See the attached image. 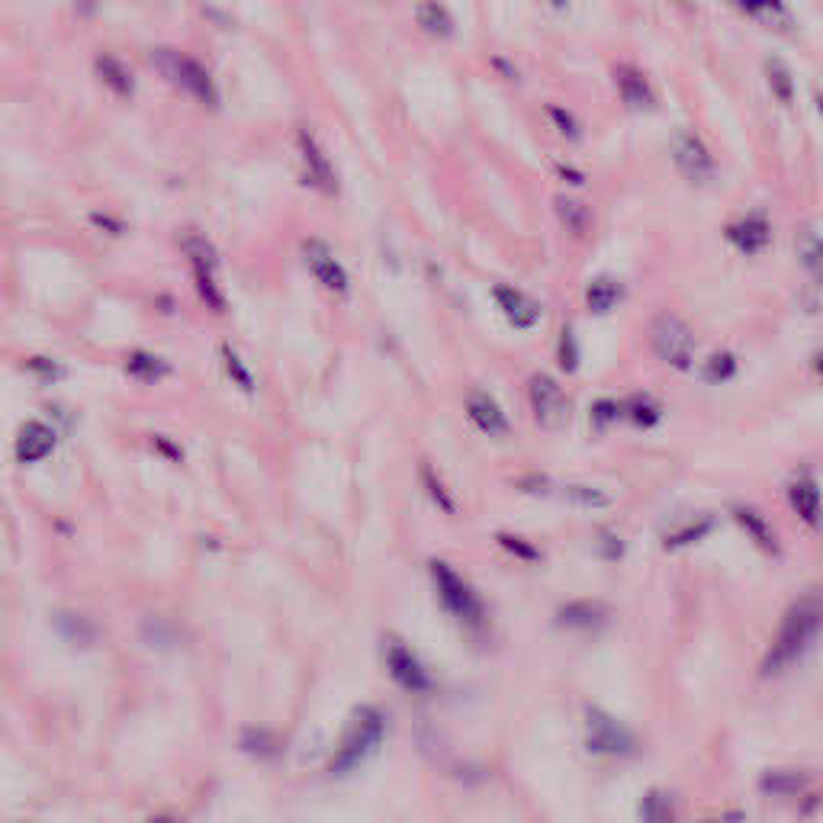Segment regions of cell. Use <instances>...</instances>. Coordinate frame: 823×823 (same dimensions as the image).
Wrapping results in <instances>:
<instances>
[{
    "label": "cell",
    "mask_w": 823,
    "mask_h": 823,
    "mask_svg": "<svg viewBox=\"0 0 823 823\" xmlns=\"http://www.w3.org/2000/svg\"><path fill=\"white\" fill-rule=\"evenodd\" d=\"M823 638V599L807 595L794 602L789 614L782 618V628L769 646L763 660V675H782L789 672Z\"/></svg>",
    "instance_id": "obj_1"
},
{
    "label": "cell",
    "mask_w": 823,
    "mask_h": 823,
    "mask_svg": "<svg viewBox=\"0 0 823 823\" xmlns=\"http://www.w3.org/2000/svg\"><path fill=\"white\" fill-rule=\"evenodd\" d=\"M383 727H387V721H383V714L377 707L358 704L351 721L344 724V733H341V743H338L335 756L329 763V772L344 775V772L358 769L367 760V753L383 740Z\"/></svg>",
    "instance_id": "obj_2"
},
{
    "label": "cell",
    "mask_w": 823,
    "mask_h": 823,
    "mask_svg": "<svg viewBox=\"0 0 823 823\" xmlns=\"http://www.w3.org/2000/svg\"><path fill=\"white\" fill-rule=\"evenodd\" d=\"M152 64L154 71H158L168 84L181 88L183 93H190L193 100H200V103L210 107V110L219 107V91H215L213 74H210L197 59L183 56L178 49H164V46H161V49H154L152 52Z\"/></svg>",
    "instance_id": "obj_3"
},
{
    "label": "cell",
    "mask_w": 823,
    "mask_h": 823,
    "mask_svg": "<svg viewBox=\"0 0 823 823\" xmlns=\"http://www.w3.org/2000/svg\"><path fill=\"white\" fill-rule=\"evenodd\" d=\"M431 580H434V589H438L441 605H444V611H448L451 618H458L460 624H463L466 631H473V634H476V631H486V609H483L480 595H476L466 582L460 580L448 563L434 560V563H431Z\"/></svg>",
    "instance_id": "obj_4"
},
{
    "label": "cell",
    "mask_w": 823,
    "mask_h": 823,
    "mask_svg": "<svg viewBox=\"0 0 823 823\" xmlns=\"http://www.w3.org/2000/svg\"><path fill=\"white\" fill-rule=\"evenodd\" d=\"M650 344H653V354L663 364L675 367V370H689L692 361H695V335H692V329L679 315H670V312L653 319Z\"/></svg>",
    "instance_id": "obj_5"
},
{
    "label": "cell",
    "mask_w": 823,
    "mask_h": 823,
    "mask_svg": "<svg viewBox=\"0 0 823 823\" xmlns=\"http://www.w3.org/2000/svg\"><path fill=\"white\" fill-rule=\"evenodd\" d=\"M585 750L595 756H628L634 753V733L618 724L609 711L589 704L585 707Z\"/></svg>",
    "instance_id": "obj_6"
},
{
    "label": "cell",
    "mask_w": 823,
    "mask_h": 823,
    "mask_svg": "<svg viewBox=\"0 0 823 823\" xmlns=\"http://www.w3.org/2000/svg\"><path fill=\"white\" fill-rule=\"evenodd\" d=\"M528 399H531V412L538 419V425L556 431L570 422V399L563 393V387L548 377V373H534L528 383Z\"/></svg>",
    "instance_id": "obj_7"
},
{
    "label": "cell",
    "mask_w": 823,
    "mask_h": 823,
    "mask_svg": "<svg viewBox=\"0 0 823 823\" xmlns=\"http://www.w3.org/2000/svg\"><path fill=\"white\" fill-rule=\"evenodd\" d=\"M383 656H387V670L393 675V682L402 685L405 692H412V695H425L434 689V682H431V675L428 670L419 663V656L405 646L397 638H390L387 641V650H383Z\"/></svg>",
    "instance_id": "obj_8"
},
{
    "label": "cell",
    "mask_w": 823,
    "mask_h": 823,
    "mask_svg": "<svg viewBox=\"0 0 823 823\" xmlns=\"http://www.w3.org/2000/svg\"><path fill=\"white\" fill-rule=\"evenodd\" d=\"M672 161L689 183H707L714 178V158L695 132H679L672 139Z\"/></svg>",
    "instance_id": "obj_9"
},
{
    "label": "cell",
    "mask_w": 823,
    "mask_h": 823,
    "mask_svg": "<svg viewBox=\"0 0 823 823\" xmlns=\"http://www.w3.org/2000/svg\"><path fill=\"white\" fill-rule=\"evenodd\" d=\"M297 152H300V161H303L309 183H312L315 190H322L325 197H338L335 164L329 161V154L322 152V145L312 139L309 129H300V132H297Z\"/></svg>",
    "instance_id": "obj_10"
},
{
    "label": "cell",
    "mask_w": 823,
    "mask_h": 823,
    "mask_svg": "<svg viewBox=\"0 0 823 823\" xmlns=\"http://www.w3.org/2000/svg\"><path fill=\"white\" fill-rule=\"evenodd\" d=\"M303 261H305V268H309V274L315 277L325 290H332V293H338V297H344V293H348V287H351L348 271L341 268V261L332 254V248H329V244L319 242V239H305Z\"/></svg>",
    "instance_id": "obj_11"
},
{
    "label": "cell",
    "mask_w": 823,
    "mask_h": 823,
    "mask_svg": "<svg viewBox=\"0 0 823 823\" xmlns=\"http://www.w3.org/2000/svg\"><path fill=\"white\" fill-rule=\"evenodd\" d=\"M492 300L502 309V315L515 325V329H534L541 322V305L538 300H531L528 293H521L509 283H499L492 287Z\"/></svg>",
    "instance_id": "obj_12"
},
{
    "label": "cell",
    "mask_w": 823,
    "mask_h": 823,
    "mask_svg": "<svg viewBox=\"0 0 823 823\" xmlns=\"http://www.w3.org/2000/svg\"><path fill=\"white\" fill-rule=\"evenodd\" d=\"M727 242L740 254H763L772 242V225L763 213H746L743 219L727 225Z\"/></svg>",
    "instance_id": "obj_13"
},
{
    "label": "cell",
    "mask_w": 823,
    "mask_h": 823,
    "mask_svg": "<svg viewBox=\"0 0 823 823\" xmlns=\"http://www.w3.org/2000/svg\"><path fill=\"white\" fill-rule=\"evenodd\" d=\"M614 84H618L621 103H624L628 110H634V113H641V110H653L656 93H653V88H650V81L643 78V71L631 68V64H621V68L614 71Z\"/></svg>",
    "instance_id": "obj_14"
},
{
    "label": "cell",
    "mask_w": 823,
    "mask_h": 823,
    "mask_svg": "<svg viewBox=\"0 0 823 823\" xmlns=\"http://www.w3.org/2000/svg\"><path fill=\"white\" fill-rule=\"evenodd\" d=\"M56 451V431L46 422H23L17 434V460L20 463H39Z\"/></svg>",
    "instance_id": "obj_15"
},
{
    "label": "cell",
    "mask_w": 823,
    "mask_h": 823,
    "mask_svg": "<svg viewBox=\"0 0 823 823\" xmlns=\"http://www.w3.org/2000/svg\"><path fill=\"white\" fill-rule=\"evenodd\" d=\"M556 624L566 631L592 634V631H602L609 624V609L602 602H570L556 611Z\"/></svg>",
    "instance_id": "obj_16"
},
{
    "label": "cell",
    "mask_w": 823,
    "mask_h": 823,
    "mask_svg": "<svg viewBox=\"0 0 823 823\" xmlns=\"http://www.w3.org/2000/svg\"><path fill=\"white\" fill-rule=\"evenodd\" d=\"M466 415L473 419V425L480 428L489 438H502L509 434V419L505 412L499 409V402L489 397V393H470L466 397Z\"/></svg>",
    "instance_id": "obj_17"
},
{
    "label": "cell",
    "mask_w": 823,
    "mask_h": 823,
    "mask_svg": "<svg viewBox=\"0 0 823 823\" xmlns=\"http://www.w3.org/2000/svg\"><path fill=\"white\" fill-rule=\"evenodd\" d=\"M736 10H743L746 17L760 20L769 30L792 32L794 17L792 10L785 7V0H731Z\"/></svg>",
    "instance_id": "obj_18"
},
{
    "label": "cell",
    "mask_w": 823,
    "mask_h": 823,
    "mask_svg": "<svg viewBox=\"0 0 823 823\" xmlns=\"http://www.w3.org/2000/svg\"><path fill=\"white\" fill-rule=\"evenodd\" d=\"M733 519L736 524L743 528V534H750L753 538V544L769 553V556H779V538H775V531H772V524L756 512V509H750V505H733Z\"/></svg>",
    "instance_id": "obj_19"
},
{
    "label": "cell",
    "mask_w": 823,
    "mask_h": 823,
    "mask_svg": "<svg viewBox=\"0 0 823 823\" xmlns=\"http://www.w3.org/2000/svg\"><path fill=\"white\" fill-rule=\"evenodd\" d=\"M93 68H97V78L107 84V91H113L117 97H132V91H136V78H132L129 64H126L120 56L100 52L97 61H93Z\"/></svg>",
    "instance_id": "obj_20"
},
{
    "label": "cell",
    "mask_w": 823,
    "mask_h": 823,
    "mask_svg": "<svg viewBox=\"0 0 823 823\" xmlns=\"http://www.w3.org/2000/svg\"><path fill=\"white\" fill-rule=\"evenodd\" d=\"M789 499H792V509L797 512V519L804 521L807 528H817L823 521V499H821V489L817 483L811 480V476H801L797 483L789 492Z\"/></svg>",
    "instance_id": "obj_21"
},
{
    "label": "cell",
    "mask_w": 823,
    "mask_h": 823,
    "mask_svg": "<svg viewBox=\"0 0 823 823\" xmlns=\"http://www.w3.org/2000/svg\"><path fill=\"white\" fill-rule=\"evenodd\" d=\"M415 23L434 39H451L454 36V17L448 13V7L441 0H419L415 3Z\"/></svg>",
    "instance_id": "obj_22"
},
{
    "label": "cell",
    "mask_w": 823,
    "mask_h": 823,
    "mask_svg": "<svg viewBox=\"0 0 823 823\" xmlns=\"http://www.w3.org/2000/svg\"><path fill=\"white\" fill-rule=\"evenodd\" d=\"M794 251H797V261L801 268L807 271L811 280H817L823 287V235L817 229H801L797 239H794Z\"/></svg>",
    "instance_id": "obj_23"
},
{
    "label": "cell",
    "mask_w": 823,
    "mask_h": 823,
    "mask_svg": "<svg viewBox=\"0 0 823 823\" xmlns=\"http://www.w3.org/2000/svg\"><path fill=\"white\" fill-rule=\"evenodd\" d=\"M621 297H624V287L609 274L595 277V280L585 287V305H589L592 315H609L611 309L621 303Z\"/></svg>",
    "instance_id": "obj_24"
},
{
    "label": "cell",
    "mask_w": 823,
    "mask_h": 823,
    "mask_svg": "<svg viewBox=\"0 0 823 823\" xmlns=\"http://www.w3.org/2000/svg\"><path fill=\"white\" fill-rule=\"evenodd\" d=\"M239 750L248 753L251 760H277L280 756V736L271 727H244L242 736H239Z\"/></svg>",
    "instance_id": "obj_25"
},
{
    "label": "cell",
    "mask_w": 823,
    "mask_h": 823,
    "mask_svg": "<svg viewBox=\"0 0 823 823\" xmlns=\"http://www.w3.org/2000/svg\"><path fill=\"white\" fill-rule=\"evenodd\" d=\"M52 621H56V628H59L61 638H64V641H71L74 646H88V643L97 641V628H93L84 614H74V611H59Z\"/></svg>",
    "instance_id": "obj_26"
},
{
    "label": "cell",
    "mask_w": 823,
    "mask_h": 823,
    "mask_svg": "<svg viewBox=\"0 0 823 823\" xmlns=\"http://www.w3.org/2000/svg\"><path fill=\"white\" fill-rule=\"evenodd\" d=\"M807 785V772H794V769H772L760 779V792L763 794H797Z\"/></svg>",
    "instance_id": "obj_27"
},
{
    "label": "cell",
    "mask_w": 823,
    "mask_h": 823,
    "mask_svg": "<svg viewBox=\"0 0 823 823\" xmlns=\"http://www.w3.org/2000/svg\"><path fill=\"white\" fill-rule=\"evenodd\" d=\"M126 370H129V377H136L142 383H158V380H164L171 373V367L152 351H132L129 361H126Z\"/></svg>",
    "instance_id": "obj_28"
},
{
    "label": "cell",
    "mask_w": 823,
    "mask_h": 823,
    "mask_svg": "<svg viewBox=\"0 0 823 823\" xmlns=\"http://www.w3.org/2000/svg\"><path fill=\"white\" fill-rule=\"evenodd\" d=\"M765 81H769V91L772 97L782 103V107H792L794 100V78L789 71V64L782 59H765Z\"/></svg>",
    "instance_id": "obj_29"
},
{
    "label": "cell",
    "mask_w": 823,
    "mask_h": 823,
    "mask_svg": "<svg viewBox=\"0 0 823 823\" xmlns=\"http://www.w3.org/2000/svg\"><path fill=\"white\" fill-rule=\"evenodd\" d=\"M181 251L183 258L190 261V271L193 268H207V271H215L219 268V254H215V248L203 235H197V232H187L181 239Z\"/></svg>",
    "instance_id": "obj_30"
},
{
    "label": "cell",
    "mask_w": 823,
    "mask_h": 823,
    "mask_svg": "<svg viewBox=\"0 0 823 823\" xmlns=\"http://www.w3.org/2000/svg\"><path fill=\"white\" fill-rule=\"evenodd\" d=\"M553 210H556V219L566 225V232H573V235H582L589 229V222H592L589 207L580 203V200H570V197H556L553 200Z\"/></svg>",
    "instance_id": "obj_31"
},
{
    "label": "cell",
    "mask_w": 823,
    "mask_h": 823,
    "mask_svg": "<svg viewBox=\"0 0 823 823\" xmlns=\"http://www.w3.org/2000/svg\"><path fill=\"white\" fill-rule=\"evenodd\" d=\"M711 528H714V519L685 521V524H679V528H675L672 534H666L663 548H666V550L692 548V544H699V541H704V538L711 534Z\"/></svg>",
    "instance_id": "obj_32"
},
{
    "label": "cell",
    "mask_w": 823,
    "mask_h": 823,
    "mask_svg": "<svg viewBox=\"0 0 823 823\" xmlns=\"http://www.w3.org/2000/svg\"><path fill=\"white\" fill-rule=\"evenodd\" d=\"M419 480H422V489H425V495L441 509V512H448V515H454L458 512V505H454V495L448 492V486L441 483V476L434 473V466H428L422 463L419 466Z\"/></svg>",
    "instance_id": "obj_33"
},
{
    "label": "cell",
    "mask_w": 823,
    "mask_h": 823,
    "mask_svg": "<svg viewBox=\"0 0 823 823\" xmlns=\"http://www.w3.org/2000/svg\"><path fill=\"white\" fill-rule=\"evenodd\" d=\"M193 283H197V293L200 300L207 303V309L213 312H225V297L215 283V271H207V268H193Z\"/></svg>",
    "instance_id": "obj_34"
},
{
    "label": "cell",
    "mask_w": 823,
    "mask_h": 823,
    "mask_svg": "<svg viewBox=\"0 0 823 823\" xmlns=\"http://www.w3.org/2000/svg\"><path fill=\"white\" fill-rule=\"evenodd\" d=\"M139 638L149 643V646H154V650H168V646L178 643V631L168 621H161V618H149V621H142Z\"/></svg>",
    "instance_id": "obj_35"
},
{
    "label": "cell",
    "mask_w": 823,
    "mask_h": 823,
    "mask_svg": "<svg viewBox=\"0 0 823 823\" xmlns=\"http://www.w3.org/2000/svg\"><path fill=\"white\" fill-rule=\"evenodd\" d=\"M733 373H736V358H733L731 351H717V354H711V358H707V364H704V370H702L704 383H711V387L727 383V380H733Z\"/></svg>",
    "instance_id": "obj_36"
},
{
    "label": "cell",
    "mask_w": 823,
    "mask_h": 823,
    "mask_svg": "<svg viewBox=\"0 0 823 823\" xmlns=\"http://www.w3.org/2000/svg\"><path fill=\"white\" fill-rule=\"evenodd\" d=\"M641 817L643 823H675V814H672L670 797L663 792H650L641 801Z\"/></svg>",
    "instance_id": "obj_37"
},
{
    "label": "cell",
    "mask_w": 823,
    "mask_h": 823,
    "mask_svg": "<svg viewBox=\"0 0 823 823\" xmlns=\"http://www.w3.org/2000/svg\"><path fill=\"white\" fill-rule=\"evenodd\" d=\"M219 354H222V364H225V370H229L232 383H235V387H242L244 393H254V377H251V370L242 364V358L235 354V348H232V344H222V348H219Z\"/></svg>",
    "instance_id": "obj_38"
},
{
    "label": "cell",
    "mask_w": 823,
    "mask_h": 823,
    "mask_svg": "<svg viewBox=\"0 0 823 823\" xmlns=\"http://www.w3.org/2000/svg\"><path fill=\"white\" fill-rule=\"evenodd\" d=\"M624 412L638 428H653L660 422V405L650 397H631L628 405H624Z\"/></svg>",
    "instance_id": "obj_39"
},
{
    "label": "cell",
    "mask_w": 823,
    "mask_h": 823,
    "mask_svg": "<svg viewBox=\"0 0 823 823\" xmlns=\"http://www.w3.org/2000/svg\"><path fill=\"white\" fill-rule=\"evenodd\" d=\"M560 367L566 373H576L580 370V341H576L573 329H563L560 332Z\"/></svg>",
    "instance_id": "obj_40"
},
{
    "label": "cell",
    "mask_w": 823,
    "mask_h": 823,
    "mask_svg": "<svg viewBox=\"0 0 823 823\" xmlns=\"http://www.w3.org/2000/svg\"><path fill=\"white\" fill-rule=\"evenodd\" d=\"M621 415V405L614 399H599L592 402V425L595 431H605L609 425H614V419Z\"/></svg>",
    "instance_id": "obj_41"
},
{
    "label": "cell",
    "mask_w": 823,
    "mask_h": 823,
    "mask_svg": "<svg viewBox=\"0 0 823 823\" xmlns=\"http://www.w3.org/2000/svg\"><path fill=\"white\" fill-rule=\"evenodd\" d=\"M27 370H30L36 380H42V383H59L61 377H64V370L52 358H30Z\"/></svg>",
    "instance_id": "obj_42"
},
{
    "label": "cell",
    "mask_w": 823,
    "mask_h": 823,
    "mask_svg": "<svg viewBox=\"0 0 823 823\" xmlns=\"http://www.w3.org/2000/svg\"><path fill=\"white\" fill-rule=\"evenodd\" d=\"M566 499H573L576 505H592V509H605L609 505V495L605 492L589 486H566Z\"/></svg>",
    "instance_id": "obj_43"
},
{
    "label": "cell",
    "mask_w": 823,
    "mask_h": 823,
    "mask_svg": "<svg viewBox=\"0 0 823 823\" xmlns=\"http://www.w3.org/2000/svg\"><path fill=\"white\" fill-rule=\"evenodd\" d=\"M495 541H499L502 548L509 550L512 556H519V560H538V556H541L534 544H528V541H521V538H515V534H499Z\"/></svg>",
    "instance_id": "obj_44"
},
{
    "label": "cell",
    "mask_w": 823,
    "mask_h": 823,
    "mask_svg": "<svg viewBox=\"0 0 823 823\" xmlns=\"http://www.w3.org/2000/svg\"><path fill=\"white\" fill-rule=\"evenodd\" d=\"M548 117L556 122L560 136H566V139H580V122H576L573 113H566V110H560V107H548Z\"/></svg>",
    "instance_id": "obj_45"
},
{
    "label": "cell",
    "mask_w": 823,
    "mask_h": 823,
    "mask_svg": "<svg viewBox=\"0 0 823 823\" xmlns=\"http://www.w3.org/2000/svg\"><path fill=\"white\" fill-rule=\"evenodd\" d=\"M91 222H93V225H100V229H107L110 235H120V232H122V225L117 222V219H107V215H100V213L91 215Z\"/></svg>",
    "instance_id": "obj_46"
},
{
    "label": "cell",
    "mask_w": 823,
    "mask_h": 823,
    "mask_svg": "<svg viewBox=\"0 0 823 823\" xmlns=\"http://www.w3.org/2000/svg\"><path fill=\"white\" fill-rule=\"evenodd\" d=\"M154 448H161V454L171 460H183L181 448L178 444H171V441H164V438H154Z\"/></svg>",
    "instance_id": "obj_47"
},
{
    "label": "cell",
    "mask_w": 823,
    "mask_h": 823,
    "mask_svg": "<svg viewBox=\"0 0 823 823\" xmlns=\"http://www.w3.org/2000/svg\"><path fill=\"white\" fill-rule=\"evenodd\" d=\"M519 486L528 489V492H548L550 483L544 480V476H531V480H521Z\"/></svg>",
    "instance_id": "obj_48"
},
{
    "label": "cell",
    "mask_w": 823,
    "mask_h": 823,
    "mask_svg": "<svg viewBox=\"0 0 823 823\" xmlns=\"http://www.w3.org/2000/svg\"><path fill=\"white\" fill-rule=\"evenodd\" d=\"M814 370H817V373L823 377V351H821V354H814Z\"/></svg>",
    "instance_id": "obj_49"
},
{
    "label": "cell",
    "mask_w": 823,
    "mask_h": 823,
    "mask_svg": "<svg viewBox=\"0 0 823 823\" xmlns=\"http://www.w3.org/2000/svg\"><path fill=\"white\" fill-rule=\"evenodd\" d=\"M814 103H817V113L823 117V93H817V97H814Z\"/></svg>",
    "instance_id": "obj_50"
},
{
    "label": "cell",
    "mask_w": 823,
    "mask_h": 823,
    "mask_svg": "<svg viewBox=\"0 0 823 823\" xmlns=\"http://www.w3.org/2000/svg\"><path fill=\"white\" fill-rule=\"evenodd\" d=\"M553 3H556V7H563V3H566V0H553Z\"/></svg>",
    "instance_id": "obj_51"
},
{
    "label": "cell",
    "mask_w": 823,
    "mask_h": 823,
    "mask_svg": "<svg viewBox=\"0 0 823 823\" xmlns=\"http://www.w3.org/2000/svg\"><path fill=\"white\" fill-rule=\"evenodd\" d=\"M679 3H685V7H689V0H679Z\"/></svg>",
    "instance_id": "obj_52"
}]
</instances>
